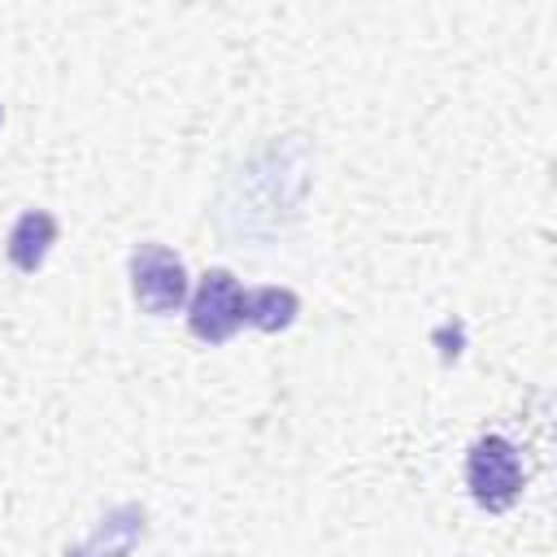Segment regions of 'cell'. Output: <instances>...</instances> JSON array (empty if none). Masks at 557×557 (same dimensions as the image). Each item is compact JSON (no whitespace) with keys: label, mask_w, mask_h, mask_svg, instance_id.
<instances>
[{"label":"cell","mask_w":557,"mask_h":557,"mask_svg":"<svg viewBox=\"0 0 557 557\" xmlns=\"http://www.w3.org/2000/svg\"><path fill=\"white\" fill-rule=\"evenodd\" d=\"M522 483H527L522 457L505 435H479L470 444V453H466V487H470L479 509L505 513L522 496Z\"/></svg>","instance_id":"6da1fadb"},{"label":"cell","mask_w":557,"mask_h":557,"mask_svg":"<svg viewBox=\"0 0 557 557\" xmlns=\"http://www.w3.org/2000/svg\"><path fill=\"white\" fill-rule=\"evenodd\" d=\"M131 296L144 313L165 318L187 305V265L165 244H139L131 252Z\"/></svg>","instance_id":"7a4b0ae2"},{"label":"cell","mask_w":557,"mask_h":557,"mask_svg":"<svg viewBox=\"0 0 557 557\" xmlns=\"http://www.w3.org/2000/svg\"><path fill=\"white\" fill-rule=\"evenodd\" d=\"M244 326V287L231 270L213 265L200 274L191 305H187V331L200 344H226Z\"/></svg>","instance_id":"3957f363"},{"label":"cell","mask_w":557,"mask_h":557,"mask_svg":"<svg viewBox=\"0 0 557 557\" xmlns=\"http://www.w3.org/2000/svg\"><path fill=\"white\" fill-rule=\"evenodd\" d=\"M144 522H148L144 505H117L65 557H131V548L144 540Z\"/></svg>","instance_id":"277c9868"},{"label":"cell","mask_w":557,"mask_h":557,"mask_svg":"<svg viewBox=\"0 0 557 557\" xmlns=\"http://www.w3.org/2000/svg\"><path fill=\"white\" fill-rule=\"evenodd\" d=\"M52 244H57V218L48 209H22L17 222L9 226L4 252L17 274H35V270H44Z\"/></svg>","instance_id":"5b68a950"},{"label":"cell","mask_w":557,"mask_h":557,"mask_svg":"<svg viewBox=\"0 0 557 557\" xmlns=\"http://www.w3.org/2000/svg\"><path fill=\"white\" fill-rule=\"evenodd\" d=\"M300 313V296L292 287H248L244 292V322L257 331H287Z\"/></svg>","instance_id":"8992f818"}]
</instances>
